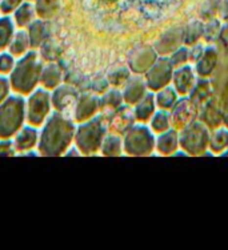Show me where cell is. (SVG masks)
<instances>
[{
    "label": "cell",
    "instance_id": "3",
    "mask_svg": "<svg viewBox=\"0 0 228 250\" xmlns=\"http://www.w3.org/2000/svg\"><path fill=\"white\" fill-rule=\"evenodd\" d=\"M40 65L36 55L35 53H28L22 62L18 64V67L12 73V85L16 91L28 93L35 84L39 80Z\"/></svg>",
    "mask_w": 228,
    "mask_h": 250
},
{
    "label": "cell",
    "instance_id": "11",
    "mask_svg": "<svg viewBox=\"0 0 228 250\" xmlns=\"http://www.w3.org/2000/svg\"><path fill=\"white\" fill-rule=\"evenodd\" d=\"M8 89H10V84L7 82V79H0V103L7 96Z\"/></svg>",
    "mask_w": 228,
    "mask_h": 250
},
{
    "label": "cell",
    "instance_id": "8",
    "mask_svg": "<svg viewBox=\"0 0 228 250\" xmlns=\"http://www.w3.org/2000/svg\"><path fill=\"white\" fill-rule=\"evenodd\" d=\"M42 82L44 85L48 88L55 87L59 82V71L56 67H48L44 71L43 76H42Z\"/></svg>",
    "mask_w": 228,
    "mask_h": 250
},
{
    "label": "cell",
    "instance_id": "12",
    "mask_svg": "<svg viewBox=\"0 0 228 250\" xmlns=\"http://www.w3.org/2000/svg\"><path fill=\"white\" fill-rule=\"evenodd\" d=\"M11 154H14L11 143H1L0 144V156H11Z\"/></svg>",
    "mask_w": 228,
    "mask_h": 250
},
{
    "label": "cell",
    "instance_id": "7",
    "mask_svg": "<svg viewBox=\"0 0 228 250\" xmlns=\"http://www.w3.org/2000/svg\"><path fill=\"white\" fill-rule=\"evenodd\" d=\"M11 35H12V24L10 20H0V49L10 43Z\"/></svg>",
    "mask_w": 228,
    "mask_h": 250
},
{
    "label": "cell",
    "instance_id": "5",
    "mask_svg": "<svg viewBox=\"0 0 228 250\" xmlns=\"http://www.w3.org/2000/svg\"><path fill=\"white\" fill-rule=\"evenodd\" d=\"M49 111V96L47 92L38 91L29 99L28 119L34 125H40Z\"/></svg>",
    "mask_w": 228,
    "mask_h": 250
},
{
    "label": "cell",
    "instance_id": "4",
    "mask_svg": "<svg viewBox=\"0 0 228 250\" xmlns=\"http://www.w3.org/2000/svg\"><path fill=\"white\" fill-rule=\"evenodd\" d=\"M24 117L22 99L11 97L0 106V137H10L19 129Z\"/></svg>",
    "mask_w": 228,
    "mask_h": 250
},
{
    "label": "cell",
    "instance_id": "1",
    "mask_svg": "<svg viewBox=\"0 0 228 250\" xmlns=\"http://www.w3.org/2000/svg\"><path fill=\"white\" fill-rule=\"evenodd\" d=\"M97 28L124 32L160 21L175 11L182 0H79Z\"/></svg>",
    "mask_w": 228,
    "mask_h": 250
},
{
    "label": "cell",
    "instance_id": "10",
    "mask_svg": "<svg viewBox=\"0 0 228 250\" xmlns=\"http://www.w3.org/2000/svg\"><path fill=\"white\" fill-rule=\"evenodd\" d=\"M14 67V59L10 55H1L0 56V72L8 73Z\"/></svg>",
    "mask_w": 228,
    "mask_h": 250
},
{
    "label": "cell",
    "instance_id": "9",
    "mask_svg": "<svg viewBox=\"0 0 228 250\" xmlns=\"http://www.w3.org/2000/svg\"><path fill=\"white\" fill-rule=\"evenodd\" d=\"M27 45H28L27 36H25L24 32H20V34L16 35V38L14 39V42L11 44V51L15 55H22L27 49Z\"/></svg>",
    "mask_w": 228,
    "mask_h": 250
},
{
    "label": "cell",
    "instance_id": "2",
    "mask_svg": "<svg viewBox=\"0 0 228 250\" xmlns=\"http://www.w3.org/2000/svg\"><path fill=\"white\" fill-rule=\"evenodd\" d=\"M72 126L60 116L55 115L48 120L40 139V152L46 156H56L67 146L71 139Z\"/></svg>",
    "mask_w": 228,
    "mask_h": 250
},
{
    "label": "cell",
    "instance_id": "6",
    "mask_svg": "<svg viewBox=\"0 0 228 250\" xmlns=\"http://www.w3.org/2000/svg\"><path fill=\"white\" fill-rule=\"evenodd\" d=\"M36 143V132L31 128H25L16 137V148L19 150H25L32 148Z\"/></svg>",
    "mask_w": 228,
    "mask_h": 250
}]
</instances>
